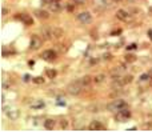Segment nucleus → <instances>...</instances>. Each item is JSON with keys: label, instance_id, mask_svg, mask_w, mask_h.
I'll return each instance as SVG.
<instances>
[{"label": "nucleus", "instance_id": "obj_1", "mask_svg": "<svg viewBox=\"0 0 152 132\" xmlns=\"http://www.w3.org/2000/svg\"><path fill=\"white\" fill-rule=\"evenodd\" d=\"M81 91H83V86L79 80H75V81H72V83H69L68 86H67V92H68L69 95H72V96L79 95Z\"/></svg>", "mask_w": 152, "mask_h": 132}, {"label": "nucleus", "instance_id": "obj_2", "mask_svg": "<svg viewBox=\"0 0 152 132\" xmlns=\"http://www.w3.org/2000/svg\"><path fill=\"white\" fill-rule=\"evenodd\" d=\"M127 107V103L124 102V100H115V102L109 103L108 105H107V110L111 111V112H117V111L123 110V108Z\"/></svg>", "mask_w": 152, "mask_h": 132}, {"label": "nucleus", "instance_id": "obj_3", "mask_svg": "<svg viewBox=\"0 0 152 132\" xmlns=\"http://www.w3.org/2000/svg\"><path fill=\"white\" fill-rule=\"evenodd\" d=\"M129 117H131V112L128 111L127 107L123 108V110H120V111H117L116 115H115V120L119 121V123H124V121Z\"/></svg>", "mask_w": 152, "mask_h": 132}, {"label": "nucleus", "instance_id": "obj_4", "mask_svg": "<svg viewBox=\"0 0 152 132\" xmlns=\"http://www.w3.org/2000/svg\"><path fill=\"white\" fill-rule=\"evenodd\" d=\"M43 44V40L39 38L37 35H33L31 38V43H29V48L33 49V51H36V49H39L40 47H41Z\"/></svg>", "mask_w": 152, "mask_h": 132}, {"label": "nucleus", "instance_id": "obj_5", "mask_svg": "<svg viewBox=\"0 0 152 132\" xmlns=\"http://www.w3.org/2000/svg\"><path fill=\"white\" fill-rule=\"evenodd\" d=\"M77 20H79L81 24H89L92 22V15L89 12H81V14L77 15Z\"/></svg>", "mask_w": 152, "mask_h": 132}, {"label": "nucleus", "instance_id": "obj_6", "mask_svg": "<svg viewBox=\"0 0 152 132\" xmlns=\"http://www.w3.org/2000/svg\"><path fill=\"white\" fill-rule=\"evenodd\" d=\"M16 19H19L21 23H24L25 25H32V24H33V19L31 17V15L19 14V16H16Z\"/></svg>", "mask_w": 152, "mask_h": 132}, {"label": "nucleus", "instance_id": "obj_7", "mask_svg": "<svg viewBox=\"0 0 152 132\" xmlns=\"http://www.w3.org/2000/svg\"><path fill=\"white\" fill-rule=\"evenodd\" d=\"M41 57L45 60V62H53L56 59V52L52 51V49H47L41 54Z\"/></svg>", "mask_w": 152, "mask_h": 132}, {"label": "nucleus", "instance_id": "obj_8", "mask_svg": "<svg viewBox=\"0 0 152 132\" xmlns=\"http://www.w3.org/2000/svg\"><path fill=\"white\" fill-rule=\"evenodd\" d=\"M41 35L44 36V39H47V40L53 39V27H43Z\"/></svg>", "mask_w": 152, "mask_h": 132}, {"label": "nucleus", "instance_id": "obj_9", "mask_svg": "<svg viewBox=\"0 0 152 132\" xmlns=\"http://www.w3.org/2000/svg\"><path fill=\"white\" fill-rule=\"evenodd\" d=\"M88 128H89L91 131H101V129H104L105 127H104L99 120H93V121H91V124H89Z\"/></svg>", "mask_w": 152, "mask_h": 132}, {"label": "nucleus", "instance_id": "obj_10", "mask_svg": "<svg viewBox=\"0 0 152 132\" xmlns=\"http://www.w3.org/2000/svg\"><path fill=\"white\" fill-rule=\"evenodd\" d=\"M116 17L119 20H121V22H127V20H129V14L127 11H124V9H119L116 12Z\"/></svg>", "mask_w": 152, "mask_h": 132}, {"label": "nucleus", "instance_id": "obj_11", "mask_svg": "<svg viewBox=\"0 0 152 132\" xmlns=\"http://www.w3.org/2000/svg\"><path fill=\"white\" fill-rule=\"evenodd\" d=\"M35 16L40 20H47L48 17H49V15H48V12L44 11V9H36V11H35Z\"/></svg>", "mask_w": 152, "mask_h": 132}, {"label": "nucleus", "instance_id": "obj_12", "mask_svg": "<svg viewBox=\"0 0 152 132\" xmlns=\"http://www.w3.org/2000/svg\"><path fill=\"white\" fill-rule=\"evenodd\" d=\"M79 81L81 83L83 88H88L91 86V83H93V79L91 76H83L81 79H79Z\"/></svg>", "mask_w": 152, "mask_h": 132}, {"label": "nucleus", "instance_id": "obj_13", "mask_svg": "<svg viewBox=\"0 0 152 132\" xmlns=\"http://www.w3.org/2000/svg\"><path fill=\"white\" fill-rule=\"evenodd\" d=\"M49 11L52 12H60L61 11V4L59 3V0H53L49 4Z\"/></svg>", "mask_w": 152, "mask_h": 132}, {"label": "nucleus", "instance_id": "obj_14", "mask_svg": "<svg viewBox=\"0 0 152 132\" xmlns=\"http://www.w3.org/2000/svg\"><path fill=\"white\" fill-rule=\"evenodd\" d=\"M8 117L11 119V120H16V119H19V116H20V111L17 110H9L7 112Z\"/></svg>", "mask_w": 152, "mask_h": 132}, {"label": "nucleus", "instance_id": "obj_15", "mask_svg": "<svg viewBox=\"0 0 152 132\" xmlns=\"http://www.w3.org/2000/svg\"><path fill=\"white\" fill-rule=\"evenodd\" d=\"M44 127L47 129H53L55 128V120H53V119H47V120H44Z\"/></svg>", "mask_w": 152, "mask_h": 132}, {"label": "nucleus", "instance_id": "obj_16", "mask_svg": "<svg viewBox=\"0 0 152 132\" xmlns=\"http://www.w3.org/2000/svg\"><path fill=\"white\" fill-rule=\"evenodd\" d=\"M104 80H105V75H104V73H99V75H96L95 78H93V83L95 84H100V83H103Z\"/></svg>", "mask_w": 152, "mask_h": 132}, {"label": "nucleus", "instance_id": "obj_17", "mask_svg": "<svg viewBox=\"0 0 152 132\" xmlns=\"http://www.w3.org/2000/svg\"><path fill=\"white\" fill-rule=\"evenodd\" d=\"M60 36H63V30L53 27V38L57 39V38H60Z\"/></svg>", "mask_w": 152, "mask_h": 132}, {"label": "nucleus", "instance_id": "obj_18", "mask_svg": "<svg viewBox=\"0 0 152 132\" xmlns=\"http://www.w3.org/2000/svg\"><path fill=\"white\" fill-rule=\"evenodd\" d=\"M60 127L63 129L68 128V120H67V119H61V120H60Z\"/></svg>", "mask_w": 152, "mask_h": 132}, {"label": "nucleus", "instance_id": "obj_19", "mask_svg": "<svg viewBox=\"0 0 152 132\" xmlns=\"http://www.w3.org/2000/svg\"><path fill=\"white\" fill-rule=\"evenodd\" d=\"M149 78H151V76H149V73H143V75L140 76V79H139V80H140V81H147V80H148L149 81Z\"/></svg>", "mask_w": 152, "mask_h": 132}, {"label": "nucleus", "instance_id": "obj_20", "mask_svg": "<svg viewBox=\"0 0 152 132\" xmlns=\"http://www.w3.org/2000/svg\"><path fill=\"white\" fill-rule=\"evenodd\" d=\"M47 75H48V78L53 79L56 76V71L55 70H47Z\"/></svg>", "mask_w": 152, "mask_h": 132}, {"label": "nucleus", "instance_id": "obj_21", "mask_svg": "<svg viewBox=\"0 0 152 132\" xmlns=\"http://www.w3.org/2000/svg\"><path fill=\"white\" fill-rule=\"evenodd\" d=\"M125 60H127V62H129V63H132V62H135V60H136V57L133 56V55H127V56H125Z\"/></svg>", "mask_w": 152, "mask_h": 132}, {"label": "nucleus", "instance_id": "obj_22", "mask_svg": "<svg viewBox=\"0 0 152 132\" xmlns=\"http://www.w3.org/2000/svg\"><path fill=\"white\" fill-rule=\"evenodd\" d=\"M33 83L43 84V83H44V79H43V78H33Z\"/></svg>", "mask_w": 152, "mask_h": 132}, {"label": "nucleus", "instance_id": "obj_23", "mask_svg": "<svg viewBox=\"0 0 152 132\" xmlns=\"http://www.w3.org/2000/svg\"><path fill=\"white\" fill-rule=\"evenodd\" d=\"M71 1H73V4H76V6H83V4H85V0H71Z\"/></svg>", "mask_w": 152, "mask_h": 132}, {"label": "nucleus", "instance_id": "obj_24", "mask_svg": "<svg viewBox=\"0 0 152 132\" xmlns=\"http://www.w3.org/2000/svg\"><path fill=\"white\" fill-rule=\"evenodd\" d=\"M32 107H33V108H41V107H44V103L39 102L37 104H32Z\"/></svg>", "mask_w": 152, "mask_h": 132}, {"label": "nucleus", "instance_id": "obj_25", "mask_svg": "<svg viewBox=\"0 0 152 132\" xmlns=\"http://www.w3.org/2000/svg\"><path fill=\"white\" fill-rule=\"evenodd\" d=\"M53 0H43V6H49Z\"/></svg>", "mask_w": 152, "mask_h": 132}, {"label": "nucleus", "instance_id": "obj_26", "mask_svg": "<svg viewBox=\"0 0 152 132\" xmlns=\"http://www.w3.org/2000/svg\"><path fill=\"white\" fill-rule=\"evenodd\" d=\"M109 59H111V55L109 54H104L103 55V60H109Z\"/></svg>", "mask_w": 152, "mask_h": 132}, {"label": "nucleus", "instance_id": "obj_27", "mask_svg": "<svg viewBox=\"0 0 152 132\" xmlns=\"http://www.w3.org/2000/svg\"><path fill=\"white\" fill-rule=\"evenodd\" d=\"M73 8L75 7L72 6V4H68V6H67V9H68V11H73Z\"/></svg>", "mask_w": 152, "mask_h": 132}, {"label": "nucleus", "instance_id": "obj_28", "mask_svg": "<svg viewBox=\"0 0 152 132\" xmlns=\"http://www.w3.org/2000/svg\"><path fill=\"white\" fill-rule=\"evenodd\" d=\"M7 14H8V9H7V8H3V9H1V15L4 16V15H7Z\"/></svg>", "mask_w": 152, "mask_h": 132}, {"label": "nucleus", "instance_id": "obj_29", "mask_svg": "<svg viewBox=\"0 0 152 132\" xmlns=\"http://www.w3.org/2000/svg\"><path fill=\"white\" fill-rule=\"evenodd\" d=\"M136 48V44H131V46L127 47V49H135Z\"/></svg>", "mask_w": 152, "mask_h": 132}, {"label": "nucleus", "instance_id": "obj_30", "mask_svg": "<svg viewBox=\"0 0 152 132\" xmlns=\"http://www.w3.org/2000/svg\"><path fill=\"white\" fill-rule=\"evenodd\" d=\"M149 76H151V78H149V86H152V71L149 72Z\"/></svg>", "mask_w": 152, "mask_h": 132}, {"label": "nucleus", "instance_id": "obj_31", "mask_svg": "<svg viewBox=\"0 0 152 132\" xmlns=\"http://www.w3.org/2000/svg\"><path fill=\"white\" fill-rule=\"evenodd\" d=\"M148 36H149V39L152 40V30H149V31H148Z\"/></svg>", "mask_w": 152, "mask_h": 132}, {"label": "nucleus", "instance_id": "obj_32", "mask_svg": "<svg viewBox=\"0 0 152 132\" xmlns=\"http://www.w3.org/2000/svg\"><path fill=\"white\" fill-rule=\"evenodd\" d=\"M28 80H29V76L25 75V76H24V81H28Z\"/></svg>", "mask_w": 152, "mask_h": 132}, {"label": "nucleus", "instance_id": "obj_33", "mask_svg": "<svg viewBox=\"0 0 152 132\" xmlns=\"http://www.w3.org/2000/svg\"><path fill=\"white\" fill-rule=\"evenodd\" d=\"M148 14L152 16V7H149V8H148Z\"/></svg>", "mask_w": 152, "mask_h": 132}, {"label": "nucleus", "instance_id": "obj_34", "mask_svg": "<svg viewBox=\"0 0 152 132\" xmlns=\"http://www.w3.org/2000/svg\"><path fill=\"white\" fill-rule=\"evenodd\" d=\"M115 1H120V0H115Z\"/></svg>", "mask_w": 152, "mask_h": 132}]
</instances>
